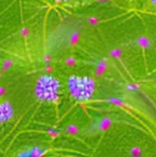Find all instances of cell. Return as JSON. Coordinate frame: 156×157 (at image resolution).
<instances>
[{
	"instance_id": "cell-6",
	"label": "cell",
	"mask_w": 156,
	"mask_h": 157,
	"mask_svg": "<svg viewBox=\"0 0 156 157\" xmlns=\"http://www.w3.org/2000/svg\"><path fill=\"white\" fill-rule=\"evenodd\" d=\"M54 2L57 3H71V2H74V1H78V0H53Z\"/></svg>"
},
{
	"instance_id": "cell-5",
	"label": "cell",
	"mask_w": 156,
	"mask_h": 157,
	"mask_svg": "<svg viewBox=\"0 0 156 157\" xmlns=\"http://www.w3.org/2000/svg\"><path fill=\"white\" fill-rule=\"evenodd\" d=\"M12 65H13V61H11V60H5L3 62V63H2V67L1 68H2L3 71H6V70L10 69Z\"/></svg>"
},
{
	"instance_id": "cell-2",
	"label": "cell",
	"mask_w": 156,
	"mask_h": 157,
	"mask_svg": "<svg viewBox=\"0 0 156 157\" xmlns=\"http://www.w3.org/2000/svg\"><path fill=\"white\" fill-rule=\"evenodd\" d=\"M66 87L70 97L76 102L85 103L91 100L96 93V81L87 75H73L66 81Z\"/></svg>"
},
{
	"instance_id": "cell-4",
	"label": "cell",
	"mask_w": 156,
	"mask_h": 157,
	"mask_svg": "<svg viewBox=\"0 0 156 157\" xmlns=\"http://www.w3.org/2000/svg\"><path fill=\"white\" fill-rule=\"evenodd\" d=\"M47 148L41 146H31L27 149L21 150L17 154V156L19 157H40L45 155L47 153Z\"/></svg>"
},
{
	"instance_id": "cell-3",
	"label": "cell",
	"mask_w": 156,
	"mask_h": 157,
	"mask_svg": "<svg viewBox=\"0 0 156 157\" xmlns=\"http://www.w3.org/2000/svg\"><path fill=\"white\" fill-rule=\"evenodd\" d=\"M14 115V108L9 101L5 100L0 102V125L6 124L12 121Z\"/></svg>"
},
{
	"instance_id": "cell-7",
	"label": "cell",
	"mask_w": 156,
	"mask_h": 157,
	"mask_svg": "<svg viewBox=\"0 0 156 157\" xmlns=\"http://www.w3.org/2000/svg\"><path fill=\"white\" fill-rule=\"evenodd\" d=\"M6 95V88L4 86H0V98Z\"/></svg>"
},
{
	"instance_id": "cell-8",
	"label": "cell",
	"mask_w": 156,
	"mask_h": 157,
	"mask_svg": "<svg viewBox=\"0 0 156 157\" xmlns=\"http://www.w3.org/2000/svg\"><path fill=\"white\" fill-rule=\"evenodd\" d=\"M150 1V3L153 5V6L154 7V8H156V0H149Z\"/></svg>"
},
{
	"instance_id": "cell-1",
	"label": "cell",
	"mask_w": 156,
	"mask_h": 157,
	"mask_svg": "<svg viewBox=\"0 0 156 157\" xmlns=\"http://www.w3.org/2000/svg\"><path fill=\"white\" fill-rule=\"evenodd\" d=\"M34 94L40 102L57 104L63 94V85L61 81L51 75H40L35 84Z\"/></svg>"
}]
</instances>
